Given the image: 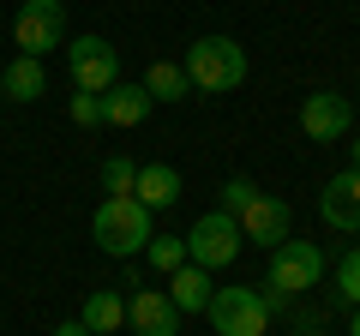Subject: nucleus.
Masks as SVG:
<instances>
[{
	"mask_svg": "<svg viewBox=\"0 0 360 336\" xmlns=\"http://www.w3.org/2000/svg\"><path fill=\"white\" fill-rule=\"evenodd\" d=\"M319 276H324V252H319L312 240H295V234H288L283 246H270V276H264L270 312L295 306L307 288H319Z\"/></svg>",
	"mask_w": 360,
	"mask_h": 336,
	"instance_id": "1",
	"label": "nucleus"
},
{
	"mask_svg": "<svg viewBox=\"0 0 360 336\" xmlns=\"http://www.w3.org/2000/svg\"><path fill=\"white\" fill-rule=\"evenodd\" d=\"M180 72H186V84L205 91V96L240 91L246 84V49L234 37H198L193 49H186V60H180Z\"/></svg>",
	"mask_w": 360,
	"mask_h": 336,
	"instance_id": "2",
	"label": "nucleus"
},
{
	"mask_svg": "<svg viewBox=\"0 0 360 336\" xmlns=\"http://www.w3.org/2000/svg\"><path fill=\"white\" fill-rule=\"evenodd\" d=\"M90 234H96V246H103L108 259H139L144 246H150L156 222L139 198H103L96 217H90Z\"/></svg>",
	"mask_w": 360,
	"mask_h": 336,
	"instance_id": "3",
	"label": "nucleus"
},
{
	"mask_svg": "<svg viewBox=\"0 0 360 336\" xmlns=\"http://www.w3.org/2000/svg\"><path fill=\"white\" fill-rule=\"evenodd\" d=\"M205 312H210V330L217 336H264L270 318H276L264 288H217Z\"/></svg>",
	"mask_w": 360,
	"mask_h": 336,
	"instance_id": "4",
	"label": "nucleus"
},
{
	"mask_svg": "<svg viewBox=\"0 0 360 336\" xmlns=\"http://www.w3.org/2000/svg\"><path fill=\"white\" fill-rule=\"evenodd\" d=\"M180 240H186V264H198V271H222L240 259V222L229 210H205Z\"/></svg>",
	"mask_w": 360,
	"mask_h": 336,
	"instance_id": "5",
	"label": "nucleus"
},
{
	"mask_svg": "<svg viewBox=\"0 0 360 336\" xmlns=\"http://www.w3.org/2000/svg\"><path fill=\"white\" fill-rule=\"evenodd\" d=\"M66 72H72V84L78 91H90V96H108L120 84V54L108 49V37H72L66 42Z\"/></svg>",
	"mask_w": 360,
	"mask_h": 336,
	"instance_id": "6",
	"label": "nucleus"
},
{
	"mask_svg": "<svg viewBox=\"0 0 360 336\" xmlns=\"http://www.w3.org/2000/svg\"><path fill=\"white\" fill-rule=\"evenodd\" d=\"M13 42H18V54H30V60L54 54L66 42V6L60 0H25V6L13 13Z\"/></svg>",
	"mask_w": 360,
	"mask_h": 336,
	"instance_id": "7",
	"label": "nucleus"
},
{
	"mask_svg": "<svg viewBox=\"0 0 360 336\" xmlns=\"http://www.w3.org/2000/svg\"><path fill=\"white\" fill-rule=\"evenodd\" d=\"M348 127H354V103H348L342 91H312L307 103H300V132H307L312 144L348 138Z\"/></svg>",
	"mask_w": 360,
	"mask_h": 336,
	"instance_id": "8",
	"label": "nucleus"
},
{
	"mask_svg": "<svg viewBox=\"0 0 360 336\" xmlns=\"http://www.w3.org/2000/svg\"><path fill=\"white\" fill-rule=\"evenodd\" d=\"M234 222H240V240H252V246H283L288 240V205L270 198V193H252V205Z\"/></svg>",
	"mask_w": 360,
	"mask_h": 336,
	"instance_id": "9",
	"label": "nucleus"
},
{
	"mask_svg": "<svg viewBox=\"0 0 360 336\" xmlns=\"http://www.w3.org/2000/svg\"><path fill=\"white\" fill-rule=\"evenodd\" d=\"M319 217L330 222V228H342V234L360 228V168H342V174H330V181H324Z\"/></svg>",
	"mask_w": 360,
	"mask_h": 336,
	"instance_id": "10",
	"label": "nucleus"
},
{
	"mask_svg": "<svg viewBox=\"0 0 360 336\" xmlns=\"http://www.w3.org/2000/svg\"><path fill=\"white\" fill-rule=\"evenodd\" d=\"M127 324L139 336H180V312H174V300H168L162 288H132Z\"/></svg>",
	"mask_w": 360,
	"mask_h": 336,
	"instance_id": "11",
	"label": "nucleus"
},
{
	"mask_svg": "<svg viewBox=\"0 0 360 336\" xmlns=\"http://www.w3.org/2000/svg\"><path fill=\"white\" fill-rule=\"evenodd\" d=\"M132 198H139L144 210H174L180 205V168L168 162H144L139 181H132Z\"/></svg>",
	"mask_w": 360,
	"mask_h": 336,
	"instance_id": "12",
	"label": "nucleus"
},
{
	"mask_svg": "<svg viewBox=\"0 0 360 336\" xmlns=\"http://www.w3.org/2000/svg\"><path fill=\"white\" fill-rule=\"evenodd\" d=\"M168 300H174V312H205L210 306V271H198V264H180L174 276H168V288H162Z\"/></svg>",
	"mask_w": 360,
	"mask_h": 336,
	"instance_id": "13",
	"label": "nucleus"
},
{
	"mask_svg": "<svg viewBox=\"0 0 360 336\" xmlns=\"http://www.w3.org/2000/svg\"><path fill=\"white\" fill-rule=\"evenodd\" d=\"M0 91L13 96V103H37V96L49 91V72H42V60H30V54L6 60V72H0Z\"/></svg>",
	"mask_w": 360,
	"mask_h": 336,
	"instance_id": "14",
	"label": "nucleus"
},
{
	"mask_svg": "<svg viewBox=\"0 0 360 336\" xmlns=\"http://www.w3.org/2000/svg\"><path fill=\"white\" fill-rule=\"evenodd\" d=\"M78 324H84L90 336H115L120 324H127V300H120L115 288H96V295L84 300V312H78Z\"/></svg>",
	"mask_w": 360,
	"mask_h": 336,
	"instance_id": "15",
	"label": "nucleus"
},
{
	"mask_svg": "<svg viewBox=\"0 0 360 336\" xmlns=\"http://www.w3.org/2000/svg\"><path fill=\"white\" fill-rule=\"evenodd\" d=\"M144 115H150L144 84H115V91L103 96V120H108V127H139Z\"/></svg>",
	"mask_w": 360,
	"mask_h": 336,
	"instance_id": "16",
	"label": "nucleus"
},
{
	"mask_svg": "<svg viewBox=\"0 0 360 336\" xmlns=\"http://www.w3.org/2000/svg\"><path fill=\"white\" fill-rule=\"evenodd\" d=\"M144 96H150V103H186L193 84H186V72H180L174 60H150V72H144Z\"/></svg>",
	"mask_w": 360,
	"mask_h": 336,
	"instance_id": "17",
	"label": "nucleus"
},
{
	"mask_svg": "<svg viewBox=\"0 0 360 336\" xmlns=\"http://www.w3.org/2000/svg\"><path fill=\"white\" fill-rule=\"evenodd\" d=\"M144 259H150V271H156V276H174L180 264H186V240H180V234H150Z\"/></svg>",
	"mask_w": 360,
	"mask_h": 336,
	"instance_id": "18",
	"label": "nucleus"
},
{
	"mask_svg": "<svg viewBox=\"0 0 360 336\" xmlns=\"http://www.w3.org/2000/svg\"><path fill=\"white\" fill-rule=\"evenodd\" d=\"M132 181H139V162H132V156H108V162H103L108 198H132Z\"/></svg>",
	"mask_w": 360,
	"mask_h": 336,
	"instance_id": "19",
	"label": "nucleus"
},
{
	"mask_svg": "<svg viewBox=\"0 0 360 336\" xmlns=\"http://www.w3.org/2000/svg\"><path fill=\"white\" fill-rule=\"evenodd\" d=\"M336 295H342L348 306H360V246L336 259Z\"/></svg>",
	"mask_w": 360,
	"mask_h": 336,
	"instance_id": "20",
	"label": "nucleus"
},
{
	"mask_svg": "<svg viewBox=\"0 0 360 336\" xmlns=\"http://www.w3.org/2000/svg\"><path fill=\"white\" fill-rule=\"evenodd\" d=\"M252 193H258V186L240 181V174H234V181H222V210H229V217H240V210L252 205Z\"/></svg>",
	"mask_w": 360,
	"mask_h": 336,
	"instance_id": "21",
	"label": "nucleus"
},
{
	"mask_svg": "<svg viewBox=\"0 0 360 336\" xmlns=\"http://www.w3.org/2000/svg\"><path fill=\"white\" fill-rule=\"evenodd\" d=\"M72 120H78V127H103V96L78 91V96H72Z\"/></svg>",
	"mask_w": 360,
	"mask_h": 336,
	"instance_id": "22",
	"label": "nucleus"
},
{
	"mask_svg": "<svg viewBox=\"0 0 360 336\" xmlns=\"http://www.w3.org/2000/svg\"><path fill=\"white\" fill-rule=\"evenodd\" d=\"M54 336H90V330H84V324H78V318H66V324H60V330H54Z\"/></svg>",
	"mask_w": 360,
	"mask_h": 336,
	"instance_id": "23",
	"label": "nucleus"
},
{
	"mask_svg": "<svg viewBox=\"0 0 360 336\" xmlns=\"http://www.w3.org/2000/svg\"><path fill=\"white\" fill-rule=\"evenodd\" d=\"M348 168H360V132H354V144H348Z\"/></svg>",
	"mask_w": 360,
	"mask_h": 336,
	"instance_id": "24",
	"label": "nucleus"
},
{
	"mask_svg": "<svg viewBox=\"0 0 360 336\" xmlns=\"http://www.w3.org/2000/svg\"><path fill=\"white\" fill-rule=\"evenodd\" d=\"M348 336H360V306H354V318H348Z\"/></svg>",
	"mask_w": 360,
	"mask_h": 336,
	"instance_id": "25",
	"label": "nucleus"
}]
</instances>
